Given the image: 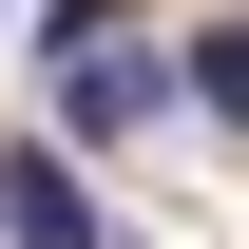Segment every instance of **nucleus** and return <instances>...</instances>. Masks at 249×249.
Returning <instances> with one entry per match:
<instances>
[{"instance_id":"20e7f679","label":"nucleus","mask_w":249,"mask_h":249,"mask_svg":"<svg viewBox=\"0 0 249 249\" xmlns=\"http://www.w3.org/2000/svg\"><path fill=\"white\" fill-rule=\"evenodd\" d=\"M134 0H38V58H77V38H115Z\"/></svg>"},{"instance_id":"f03ea898","label":"nucleus","mask_w":249,"mask_h":249,"mask_svg":"<svg viewBox=\"0 0 249 249\" xmlns=\"http://www.w3.org/2000/svg\"><path fill=\"white\" fill-rule=\"evenodd\" d=\"M0 249H115V211H96L77 134H0Z\"/></svg>"},{"instance_id":"7ed1b4c3","label":"nucleus","mask_w":249,"mask_h":249,"mask_svg":"<svg viewBox=\"0 0 249 249\" xmlns=\"http://www.w3.org/2000/svg\"><path fill=\"white\" fill-rule=\"evenodd\" d=\"M173 77H192V115H211V134H249V19H192Z\"/></svg>"},{"instance_id":"f257e3e1","label":"nucleus","mask_w":249,"mask_h":249,"mask_svg":"<svg viewBox=\"0 0 249 249\" xmlns=\"http://www.w3.org/2000/svg\"><path fill=\"white\" fill-rule=\"evenodd\" d=\"M173 58H154V19H115V38H77V58H38V134H77V154H115V134H154L173 115Z\"/></svg>"}]
</instances>
